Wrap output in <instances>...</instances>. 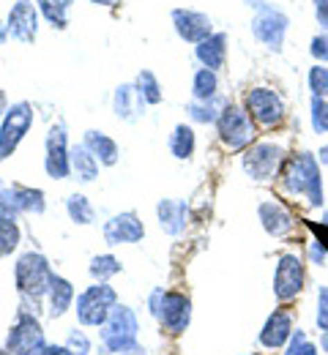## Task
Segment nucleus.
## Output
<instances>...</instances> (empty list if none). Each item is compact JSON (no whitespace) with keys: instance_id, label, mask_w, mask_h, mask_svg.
<instances>
[{"instance_id":"f257e3e1","label":"nucleus","mask_w":328,"mask_h":355,"mask_svg":"<svg viewBox=\"0 0 328 355\" xmlns=\"http://www.w3.org/2000/svg\"><path fill=\"white\" fill-rule=\"evenodd\" d=\"M282 189H284V194L298 197L309 208L320 211L326 205L328 191L326 180H323V164H320L318 153L298 150V153L287 156V162L282 167Z\"/></svg>"},{"instance_id":"f03ea898","label":"nucleus","mask_w":328,"mask_h":355,"mask_svg":"<svg viewBox=\"0 0 328 355\" xmlns=\"http://www.w3.org/2000/svg\"><path fill=\"white\" fill-rule=\"evenodd\" d=\"M287 162V153L279 142L274 139H260V142H252L246 150H243V173L252 178V180H274L282 173Z\"/></svg>"},{"instance_id":"7ed1b4c3","label":"nucleus","mask_w":328,"mask_h":355,"mask_svg":"<svg viewBox=\"0 0 328 355\" xmlns=\"http://www.w3.org/2000/svg\"><path fill=\"white\" fill-rule=\"evenodd\" d=\"M243 110L249 112V118L254 121V126H263V129H277V126H282V121L287 118L284 98L274 88H266V85H257V88L246 90Z\"/></svg>"},{"instance_id":"20e7f679","label":"nucleus","mask_w":328,"mask_h":355,"mask_svg":"<svg viewBox=\"0 0 328 355\" xmlns=\"http://www.w3.org/2000/svg\"><path fill=\"white\" fill-rule=\"evenodd\" d=\"M249 28H252V36L266 46V49L282 52V49H284V39H287V33H290V17H287L284 8L268 3V6H263V8L254 11Z\"/></svg>"},{"instance_id":"39448f33","label":"nucleus","mask_w":328,"mask_h":355,"mask_svg":"<svg viewBox=\"0 0 328 355\" xmlns=\"http://www.w3.org/2000/svg\"><path fill=\"white\" fill-rule=\"evenodd\" d=\"M216 132H219V139H222V145L227 150H246L257 137L254 121L238 104H227L222 110V115L216 121Z\"/></svg>"},{"instance_id":"423d86ee","label":"nucleus","mask_w":328,"mask_h":355,"mask_svg":"<svg viewBox=\"0 0 328 355\" xmlns=\"http://www.w3.org/2000/svg\"><path fill=\"white\" fill-rule=\"evenodd\" d=\"M101 339L107 345V350L112 353H137V317L135 311L126 309V306H115L110 311L107 322H104V331H101Z\"/></svg>"},{"instance_id":"0eeeda50","label":"nucleus","mask_w":328,"mask_h":355,"mask_svg":"<svg viewBox=\"0 0 328 355\" xmlns=\"http://www.w3.org/2000/svg\"><path fill=\"white\" fill-rule=\"evenodd\" d=\"M150 311L159 317V322L170 331V334H184L191 320V304L187 295L181 293H164L156 290L150 295Z\"/></svg>"},{"instance_id":"6e6552de","label":"nucleus","mask_w":328,"mask_h":355,"mask_svg":"<svg viewBox=\"0 0 328 355\" xmlns=\"http://www.w3.org/2000/svg\"><path fill=\"white\" fill-rule=\"evenodd\" d=\"M52 276H55V273L49 270L47 260H44L42 254H36V252L22 254L19 263H17V287H19L25 295H31L33 301L42 298L44 293H49Z\"/></svg>"},{"instance_id":"1a4fd4ad","label":"nucleus","mask_w":328,"mask_h":355,"mask_svg":"<svg viewBox=\"0 0 328 355\" xmlns=\"http://www.w3.org/2000/svg\"><path fill=\"white\" fill-rule=\"evenodd\" d=\"M307 284V268H304V260L295 254V252H287L282 254L279 263H277V270H274V293L282 304L287 301H295L301 295Z\"/></svg>"},{"instance_id":"9d476101","label":"nucleus","mask_w":328,"mask_h":355,"mask_svg":"<svg viewBox=\"0 0 328 355\" xmlns=\"http://www.w3.org/2000/svg\"><path fill=\"white\" fill-rule=\"evenodd\" d=\"M115 290L110 284H96L88 287L80 298H77V317L83 325H104L110 311L115 309Z\"/></svg>"},{"instance_id":"9b49d317","label":"nucleus","mask_w":328,"mask_h":355,"mask_svg":"<svg viewBox=\"0 0 328 355\" xmlns=\"http://www.w3.org/2000/svg\"><path fill=\"white\" fill-rule=\"evenodd\" d=\"M31 123H33V110H31V104H25V101L14 104V107L6 112L3 126H0V159L11 156V153L17 150V145H19L22 137L28 134Z\"/></svg>"},{"instance_id":"f8f14e48","label":"nucleus","mask_w":328,"mask_h":355,"mask_svg":"<svg viewBox=\"0 0 328 355\" xmlns=\"http://www.w3.org/2000/svg\"><path fill=\"white\" fill-rule=\"evenodd\" d=\"M8 353L11 355H42L44 353V334H42V325L22 314L19 322L11 328L8 334Z\"/></svg>"},{"instance_id":"ddd939ff","label":"nucleus","mask_w":328,"mask_h":355,"mask_svg":"<svg viewBox=\"0 0 328 355\" xmlns=\"http://www.w3.org/2000/svg\"><path fill=\"white\" fill-rule=\"evenodd\" d=\"M6 28H8L11 39H17L22 44H31L36 39V31H39V8L31 0H17L8 11Z\"/></svg>"},{"instance_id":"4468645a","label":"nucleus","mask_w":328,"mask_h":355,"mask_svg":"<svg viewBox=\"0 0 328 355\" xmlns=\"http://www.w3.org/2000/svg\"><path fill=\"white\" fill-rule=\"evenodd\" d=\"M173 28L189 44H200L202 39H208L214 33L211 17L202 11H194V8H175L173 11Z\"/></svg>"},{"instance_id":"2eb2a0df","label":"nucleus","mask_w":328,"mask_h":355,"mask_svg":"<svg viewBox=\"0 0 328 355\" xmlns=\"http://www.w3.org/2000/svg\"><path fill=\"white\" fill-rule=\"evenodd\" d=\"M44 167H47L49 178H66L71 173V150H69V142H66V129L60 123L49 129Z\"/></svg>"},{"instance_id":"dca6fc26","label":"nucleus","mask_w":328,"mask_h":355,"mask_svg":"<svg viewBox=\"0 0 328 355\" xmlns=\"http://www.w3.org/2000/svg\"><path fill=\"white\" fill-rule=\"evenodd\" d=\"M257 219L271 238H287L295 230V216L282 205L279 200H263L257 205Z\"/></svg>"},{"instance_id":"f3484780","label":"nucleus","mask_w":328,"mask_h":355,"mask_svg":"<svg viewBox=\"0 0 328 355\" xmlns=\"http://www.w3.org/2000/svg\"><path fill=\"white\" fill-rule=\"evenodd\" d=\"M145 235V227L137 219V214H118L104 224V241L110 246H121V243H137Z\"/></svg>"},{"instance_id":"a211bd4d","label":"nucleus","mask_w":328,"mask_h":355,"mask_svg":"<svg viewBox=\"0 0 328 355\" xmlns=\"http://www.w3.org/2000/svg\"><path fill=\"white\" fill-rule=\"evenodd\" d=\"M290 336H293V314L287 309H274L260 331V345L266 350H279L290 342Z\"/></svg>"},{"instance_id":"6ab92c4d","label":"nucleus","mask_w":328,"mask_h":355,"mask_svg":"<svg viewBox=\"0 0 328 355\" xmlns=\"http://www.w3.org/2000/svg\"><path fill=\"white\" fill-rule=\"evenodd\" d=\"M194 58L202 63V69L219 71L227 63V33H211L200 44H194Z\"/></svg>"},{"instance_id":"aec40b11","label":"nucleus","mask_w":328,"mask_h":355,"mask_svg":"<svg viewBox=\"0 0 328 355\" xmlns=\"http://www.w3.org/2000/svg\"><path fill=\"white\" fill-rule=\"evenodd\" d=\"M156 214H159V224L167 235H181L187 230L189 208L184 200H162Z\"/></svg>"},{"instance_id":"412c9836","label":"nucleus","mask_w":328,"mask_h":355,"mask_svg":"<svg viewBox=\"0 0 328 355\" xmlns=\"http://www.w3.org/2000/svg\"><path fill=\"white\" fill-rule=\"evenodd\" d=\"M142 107H145V101H142L137 85H121L115 90V115L118 118L135 121L142 115Z\"/></svg>"},{"instance_id":"4be33fe9","label":"nucleus","mask_w":328,"mask_h":355,"mask_svg":"<svg viewBox=\"0 0 328 355\" xmlns=\"http://www.w3.org/2000/svg\"><path fill=\"white\" fill-rule=\"evenodd\" d=\"M85 148L91 150L96 156V162H101V164H115L118 162V145L107 137V134L101 132H88L85 134Z\"/></svg>"},{"instance_id":"5701e85b","label":"nucleus","mask_w":328,"mask_h":355,"mask_svg":"<svg viewBox=\"0 0 328 355\" xmlns=\"http://www.w3.org/2000/svg\"><path fill=\"white\" fill-rule=\"evenodd\" d=\"M71 298H74V287L66 279L52 276V282H49V314L60 317L63 311L71 306Z\"/></svg>"},{"instance_id":"b1692460","label":"nucleus","mask_w":328,"mask_h":355,"mask_svg":"<svg viewBox=\"0 0 328 355\" xmlns=\"http://www.w3.org/2000/svg\"><path fill=\"white\" fill-rule=\"evenodd\" d=\"M230 101H225V98H208V101H191L187 107V112L191 115V121H197V123H216L219 121V115H222V110L227 107Z\"/></svg>"},{"instance_id":"393cba45","label":"nucleus","mask_w":328,"mask_h":355,"mask_svg":"<svg viewBox=\"0 0 328 355\" xmlns=\"http://www.w3.org/2000/svg\"><path fill=\"white\" fill-rule=\"evenodd\" d=\"M216 93H219V74L211 69H197L191 77V96L197 101H208L216 98Z\"/></svg>"},{"instance_id":"a878e982","label":"nucleus","mask_w":328,"mask_h":355,"mask_svg":"<svg viewBox=\"0 0 328 355\" xmlns=\"http://www.w3.org/2000/svg\"><path fill=\"white\" fill-rule=\"evenodd\" d=\"M71 170L77 173L80 180H94L98 175V162H96V156L85 148V142L83 145H77L74 150H71Z\"/></svg>"},{"instance_id":"bb28decb","label":"nucleus","mask_w":328,"mask_h":355,"mask_svg":"<svg viewBox=\"0 0 328 355\" xmlns=\"http://www.w3.org/2000/svg\"><path fill=\"white\" fill-rule=\"evenodd\" d=\"M194 145H197V139H194V129L191 126L181 123V126L173 129V134H170V153L175 159H189L194 153Z\"/></svg>"},{"instance_id":"cd10ccee","label":"nucleus","mask_w":328,"mask_h":355,"mask_svg":"<svg viewBox=\"0 0 328 355\" xmlns=\"http://www.w3.org/2000/svg\"><path fill=\"white\" fill-rule=\"evenodd\" d=\"M8 191H11V197H14V202H17V208H19L22 214H42V211H44V194H42L39 189L14 186V189H8Z\"/></svg>"},{"instance_id":"c85d7f7f","label":"nucleus","mask_w":328,"mask_h":355,"mask_svg":"<svg viewBox=\"0 0 328 355\" xmlns=\"http://www.w3.org/2000/svg\"><path fill=\"white\" fill-rule=\"evenodd\" d=\"M74 0H39V11L47 17V22H52L55 28H66L69 25V8Z\"/></svg>"},{"instance_id":"c756f323","label":"nucleus","mask_w":328,"mask_h":355,"mask_svg":"<svg viewBox=\"0 0 328 355\" xmlns=\"http://www.w3.org/2000/svg\"><path fill=\"white\" fill-rule=\"evenodd\" d=\"M309 126L318 137H328V98H309Z\"/></svg>"},{"instance_id":"7c9ffc66","label":"nucleus","mask_w":328,"mask_h":355,"mask_svg":"<svg viewBox=\"0 0 328 355\" xmlns=\"http://www.w3.org/2000/svg\"><path fill=\"white\" fill-rule=\"evenodd\" d=\"M135 85H137V90H140V96H142V101H145V104H159V101L164 98L159 80H156L150 71H140V74H137V80H135Z\"/></svg>"},{"instance_id":"2f4dec72","label":"nucleus","mask_w":328,"mask_h":355,"mask_svg":"<svg viewBox=\"0 0 328 355\" xmlns=\"http://www.w3.org/2000/svg\"><path fill=\"white\" fill-rule=\"evenodd\" d=\"M307 88L315 98H328V66L315 63L307 71Z\"/></svg>"},{"instance_id":"473e14b6","label":"nucleus","mask_w":328,"mask_h":355,"mask_svg":"<svg viewBox=\"0 0 328 355\" xmlns=\"http://www.w3.org/2000/svg\"><path fill=\"white\" fill-rule=\"evenodd\" d=\"M66 211H69L71 222H77V224L94 222V208H91V202H88L83 194H71V197L66 200Z\"/></svg>"},{"instance_id":"72a5a7b5","label":"nucleus","mask_w":328,"mask_h":355,"mask_svg":"<svg viewBox=\"0 0 328 355\" xmlns=\"http://www.w3.org/2000/svg\"><path fill=\"white\" fill-rule=\"evenodd\" d=\"M284 355H318V345H315V342H309L307 331L295 328V331H293V336H290V342H287Z\"/></svg>"},{"instance_id":"f704fd0d","label":"nucleus","mask_w":328,"mask_h":355,"mask_svg":"<svg viewBox=\"0 0 328 355\" xmlns=\"http://www.w3.org/2000/svg\"><path fill=\"white\" fill-rule=\"evenodd\" d=\"M19 243V227L11 219H0V257L11 254Z\"/></svg>"},{"instance_id":"c9c22d12","label":"nucleus","mask_w":328,"mask_h":355,"mask_svg":"<svg viewBox=\"0 0 328 355\" xmlns=\"http://www.w3.org/2000/svg\"><path fill=\"white\" fill-rule=\"evenodd\" d=\"M121 270V263L112 257V254H101V257H94V263H91V276L98 279V282H104V279H110V276H115Z\"/></svg>"},{"instance_id":"e433bc0d","label":"nucleus","mask_w":328,"mask_h":355,"mask_svg":"<svg viewBox=\"0 0 328 355\" xmlns=\"http://www.w3.org/2000/svg\"><path fill=\"white\" fill-rule=\"evenodd\" d=\"M309 55H312L315 63L328 66V33L326 31H320V33H315V36L309 39Z\"/></svg>"},{"instance_id":"4c0bfd02","label":"nucleus","mask_w":328,"mask_h":355,"mask_svg":"<svg viewBox=\"0 0 328 355\" xmlns=\"http://www.w3.org/2000/svg\"><path fill=\"white\" fill-rule=\"evenodd\" d=\"M307 254H309V263L318 268H326L328 266V243L326 241H320L318 235L307 243Z\"/></svg>"},{"instance_id":"58836bf2","label":"nucleus","mask_w":328,"mask_h":355,"mask_svg":"<svg viewBox=\"0 0 328 355\" xmlns=\"http://www.w3.org/2000/svg\"><path fill=\"white\" fill-rule=\"evenodd\" d=\"M318 331H328V287H318V311H315Z\"/></svg>"},{"instance_id":"ea45409f","label":"nucleus","mask_w":328,"mask_h":355,"mask_svg":"<svg viewBox=\"0 0 328 355\" xmlns=\"http://www.w3.org/2000/svg\"><path fill=\"white\" fill-rule=\"evenodd\" d=\"M22 211L17 208V202H14V197H11V191L6 189V191H0V219H17Z\"/></svg>"},{"instance_id":"a19ab883","label":"nucleus","mask_w":328,"mask_h":355,"mask_svg":"<svg viewBox=\"0 0 328 355\" xmlns=\"http://www.w3.org/2000/svg\"><path fill=\"white\" fill-rule=\"evenodd\" d=\"M69 350H71V355H88V350H91V345H88V339H85V334L83 331H71L69 334V345H66Z\"/></svg>"},{"instance_id":"79ce46f5","label":"nucleus","mask_w":328,"mask_h":355,"mask_svg":"<svg viewBox=\"0 0 328 355\" xmlns=\"http://www.w3.org/2000/svg\"><path fill=\"white\" fill-rule=\"evenodd\" d=\"M312 11H315L318 28L328 33V0H312Z\"/></svg>"},{"instance_id":"37998d69","label":"nucleus","mask_w":328,"mask_h":355,"mask_svg":"<svg viewBox=\"0 0 328 355\" xmlns=\"http://www.w3.org/2000/svg\"><path fill=\"white\" fill-rule=\"evenodd\" d=\"M318 159H320V164H323V167H328V139L318 148Z\"/></svg>"},{"instance_id":"c03bdc74","label":"nucleus","mask_w":328,"mask_h":355,"mask_svg":"<svg viewBox=\"0 0 328 355\" xmlns=\"http://www.w3.org/2000/svg\"><path fill=\"white\" fill-rule=\"evenodd\" d=\"M42 355H71V350L69 347H44Z\"/></svg>"},{"instance_id":"a18cd8bd","label":"nucleus","mask_w":328,"mask_h":355,"mask_svg":"<svg viewBox=\"0 0 328 355\" xmlns=\"http://www.w3.org/2000/svg\"><path fill=\"white\" fill-rule=\"evenodd\" d=\"M249 8H263V6H268V0H243Z\"/></svg>"},{"instance_id":"49530a36","label":"nucleus","mask_w":328,"mask_h":355,"mask_svg":"<svg viewBox=\"0 0 328 355\" xmlns=\"http://www.w3.org/2000/svg\"><path fill=\"white\" fill-rule=\"evenodd\" d=\"M320 350H323V353H328V331H323V334H320Z\"/></svg>"},{"instance_id":"de8ad7c7","label":"nucleus","mask_w":328,"mask_h":355,"mask_svg":"<svg viewBox=\"0 0 328 355\" xmlns=\"http://www.w3.org/2000/svg\"><path fill=\"white\" fill-rule=\"evenodd\" d=\"M6 36H8V28H6V25H3V22H0V44H3V42H6Z\"/></svg>"},{"instance_id":"09e8293b","label":"nucleus","mask_w":328,"mask_h":355,"mask_svg":"<svg viewBox=\"0 0 328 355\" xmlns=\"http://www.w3.org/2000/svg\"><path fill=\"white\" fill-rule=\"evenodd\" d=\"M91 3H96V6H115L118 0H91Z\"/></svg>"},{"instance_id":"8fccbe9b","label":"nucleus","mask_w":328,"mask_h":355,"mask_svg":"<svg viewBox=\"0 0 328 355\" xmlns=\"http://www.w3.org/2000/svg\"><path fill=\"white\" fill-rule=\"evenodd\" d=\"M3 112H6V93L0 90V115H3Z\"/></svg>"},{"instance_id":"3c124183","label":"nucleus","mask_w":328,"mask_h":355,"mask_svg":"<svg viewBox=\"0 0 328 355\" xmlns=\"http://www.w3.org/2000/svg\"><path fill=\"white\" fill-rule=\"evenodd\" d=\"M0 355H11V353H3V350H0Z\"/></svg>"}]
</instances>
